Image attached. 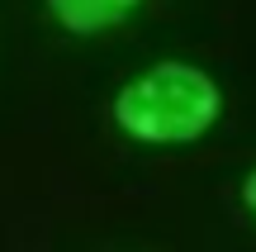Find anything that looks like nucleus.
<instances>
[{"mask_svg": "<svg viewBox=\"0 0 256 252\" xmlns=\"http://www.w3.org/2000/svg\"><path fill=\"white\" fill-rule=\"evenodd\" d=\"M223 114V91L204 67L190 62H156L124 81L114 95V124L138 143L152 148H176L194 143L218 124Z\"/></svg>", "mask_w": 256, "mask_h": 252, "instance_id": "1", "label": "nucleus"}, {"mask_svg": "<svg viewBox=\"0 0 256 252\" xmlns=\"http://www.w3.org/2000/svg\"><path fill=\"white\" fill-rule=\"evenodd\" d=\"M138 5L142 0H48V10H52V19L66 29V34H104V29H119L124 19L138 15Z\"/></svg>", "mask_w": 256, "mask_h": 252, "instance_id": "2", "label": "nucleus"}, {"mask_svg": "<svg viewBox=\"0 0 256 252\" xmlns=\"http://www.w3.org/2000/svg\"><path fill=\"white\" fill-rule=\"evenodd\" d=\"M242 200H247V209H252V214H256V171H252V176H247V181H242Z\"/></svg>", "mask_w": 256, "mask_h": 252, "instance_id": "3", "label": "nucleus"}]
</instances>
